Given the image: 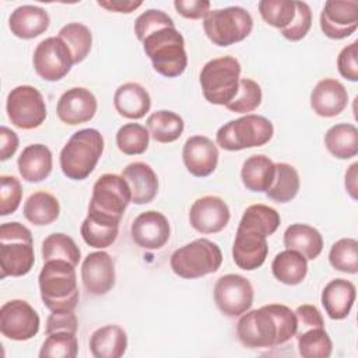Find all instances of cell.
<instances>
[{"label":"cell","instance_id":"cell-1","mask_svg":"<svg viewBox=\"0 0 358 358\" xmlns=\"http://www.w3.org/2000/svg\"><path fill=\"white\" fill-rule=\"evenodd\" d=\"M296 326L294 310L281 303H270L241 315L236 336L248 348H268L289 341Z\"/></svg>","mask_w":358,"mask_h":358},{"label":"cell","instance_id":"cell-2","mask_svg":"<svg viewBox=\"0 0 358 358\" xmlns=\"http://www.w3.org/2000/svg\"><path fill=\"white\" fill-rule=\"evenodd\" d=\"M38 284L42 302L50 312L76 309L80 299L76 266L66 260L45 262Z\"/></svg>","mask_w":358,"mask_h":358},{"label":"cell","instance_id":"cell-3","mask_svg":"<svg viewBox=\"0 0 358 358\" xmlns=\"http://www.w3.org/2000/svg\"><path fill=\"white\" fill-rule=\"evenodd\" d=\"M143 49L152 67L164 77L180 76L187 67L185 39L175 27H162L143 39Z\"/></svg>","mask_w":358,"mask_h":358},{"label":"cell","instance_id":"cell-4","mask_svg":"<svg viewBox=\"0 0 358 358\" xmlns=\"http://www.w3.org/2000/svg\"><path fill=\"white\" fill-rule=\"evenodd\" d=\"M103 152V137L96 129L76 131L60 151V168L64 176L84 180L95 169Z\"/></svg>","mask_w":358,"mask_h":358},{"label":"cell","instance_id":"cell-5","mask_svg":"<svg viewBox=\"0 0 358 358\" xmlns=\"http://www.w3.org/2000/svg\"><path fill=\"white\" fill-rule=\"evenodd\" d=\"M35 263L31 231L14 221L0 227V270L1 278L28 274Z\"/></svg>","mask_w":358,"mask_h":358},{"label":"cell","instance_id":"cell-6","mask_svg":"<svg viewBox=\"0 0 358 358\" xmlns=\"http://www.w3.org/2000/svg\"><path fill=\"white\" fill-rule=\"evenodd\" d=\"M130 203L131 192L124 178L116 173H103L94 183L88 215L119 225Z\"/></svg>","mask_w":358,"mask_h":358},{"label":"cell","instance_id":"cell-7","mask_svg":"<svg viewBox=\"0 0 358 358\" xmlns=\"http://www.w3.org/2000/svg\"><path fill=\"white\" fill-rule=\"evenodd\" d=\"M241 63L232 56L208 60L200 71V85L204 98L213 105L229 103L238 92Z\"/></svg>","mask_w":358,"mask_h":358},{"label":"cell","instance_id":"cell-8","mask_svg":"<svg viewBox=\"0 0 358 358\" xmlns=\"http://www.w3.org/2000/svg\"><path fill=\"white\" fill-rule=\"evenodd\" d=\"M222 263V253L217 243L200 238L176 249L171 255L172 271L186 280L200 278L215 273Z\"/></svg>","mask_w":358,"mask_h":358},{"label":"cell","instance_id":"cell-9","mask_svg":"<svg viewBox=\"0 0 358 358\" xmlns=\"http://www.w3.org/2000/svg\"><path fill=\"white\" fill-rule=\"evenodd\" d=\"M274 134L273 123L260 115L248 113L229 120L217 130V144L227 151H239L267 144Z\"/></svg>","mask_w":358,"mask_h":358},{"label":"cell","instance_id":"cell-10","mask_svg":"<svg viewBox=\"0 0 358 358\" xmlns=\"http://www.w3.org/2000/svg\"><path fill=\"white\" fill-rule=\"evenodd\" d=\"M207 38L217 46H231L249 36L253 29V18L248 10L239 6L210 10L203 21Z\"/></svg>","mask_w":358,"mask_h":358},{"label":"cell","instance_id":"cell-11","mask_svg":"<svg viewBox=\"0 0 358 358\" xmlns=\"http://www.w3.org/2000/svg\"><path fill=\"white\" fill-rule=\"evenodd\" d=\"M6 110L10 122L22 130L39 127L46 119V103L32 85H18L7 95Z\"/></svg>","mask_w":358,"mask_h":358},{"label":"cell","instance_id":"cell-12","mask_svg":"<svg viewBox=\"0 0 358 358\" xmlns=\"http://www.w3.org/2000/svg\"><path fill=\"white\" fill-rule=\"evenodd\" d=\"M267 236L268 234L263 228L241 220L232 246L235 264L246 271L259 268L268 253Z\"/></svg>","mask_w":358,"mask_h":358},{"label":"cell","instance_id":"cell-13","mask_svg":"<svg viewBox=\"0 0 358 358\" xmlns=\"http://www.w3.org/2000/svg\"><path fill=\"white\" fill-rule=\"evenodd\" d=\"M255 291L250 281L239 274L221 275L214 285V302L221 313L236 317L253 305Z\"/></svg>","mask_w":358,"mask_h":358},{"label":"cell","instance_id":"cell-14","mask_svg":"<svg viewBox=\"0 0 358 358\" xmlns=\"http://www.w3.org/2000/svg\"><path fill=\"white\" fill-rule=\"evenodd\" d=\"M32 63L36 74L46 81L62 80L74 64L70 49L59 36L41 41L35 48Z\"/></svg>","mask_w":358,"mask_h":358},{"label":"cell","instance_id":"cell-15","mask_svg":"<svg viewBox=\"0 0 358 358\" xmlns=\"http://www.w3.org/2000/svg\"><path fill=\"white\" fill-rule=\"evenodd\" d=\"M39 316L24 299H11L0 308V331L14 341H25L39 331Z\"/></svg>","mask_w":358,"mask_h":358},{"label":"cell","instance_id":"cell-16","mask_svg":"<svg viewBox=\"0 0 358 358\" xmlns=\"http://www.w3.org/2000/svg\"><path fill=\"white\" fill-rule=\"evenodd\" d=\"M358 28V1L327 0L320 13V29L330 39H344Z\"/></svg>","mask_w":358,"mask_h":358},{"label":"cell","instance_id":"cell-17","mask_svg":"<svg viewBox=\"0 0 358 358\" xmlns=\"http://www.w3.org/2000/svg\"><path fill=\"white\" fill-rule=\"evenodd\" d=\"M130 234L134 243L141 249L158 250L169 241L171 227L168 218L162 213L148 210L134 218Z\"/></svg>","mask_w":358,"mask_h":358},{"label":"cell","instance_id":"cell-18","mask_svg":"<svg viewBox=\"0 0 358 358\" xmlns=\"http://www.w3.org/2000/svg\"><path fill=\"white\" fill-rule=\"evenodd\" d=\"M228 204L218 196L197 199L189 211L190 225L200 234H217L229 222Z\"/></svg>","mask_w":358,"mask_h":358},{"label":"cell","instance_id":"cell-19","mask_svg":"<svg viewBox=\"0 0 358 358\" xmlns=\"http://www.w3.org/2000/svg\"><path fill=\"white\" fill-rule=\"evenodd\" d=\"M115 266L109 253L99 250L87 255L81 264V280L85 291L92 295H105L115 285Z\"/></svg>","mask_w":358,"mask_h":358},{"label":"cell","instance_id":"cell-20","mask_svg":"<svg viewBox=\"0 0 358 358\" xmlns=\"http://www.w3.org/2000/svg\"><path fill=\"white\" fill-rule=\"evenodd\" d=\"M95 95L84 87H73L62 94L57 101V117L70 126L90 122L96 113Z\"/></svg>","mask_w":358,"mask_h":358},{"label":"cell","instance_id":"cell-21","mask_svg":"<svg viewBox=\"0 0 358 358\" xmlns=\"http://www.w3.org/2000/svg\"><path fill=\"white\" fill-rule=\"evenodd\" d=\"M218 157L220 154L215 143L206 136H192L183 144V164L196 178L211 175L217 168Z\"/></svg>","mask_w":358,"mask_h":358},{"label":"cell","instance_id":"cell-22","mask_svg":"<svg viewBox=\"0 0 358 358\" xmlns=\"http://www.w3.org/2000/svg\"><path fill=\"white\" fill-rule=\"evenodd\" d=\"M348 103L345 87L336 78L320 80L310 92V108L322 117L340 115Z\"/></svg>","mask_w":358,"mask_h":358},{"label":"cell","instance_id":"cell-23","mask_svg":"<svg viewBox=\"0 0 358 358\" xmlns=\"http://www.w3.org/2000/svg\"><path fill=\"white\" fill-rule=\"evenodd\" d=\"M50 24L49 14L45 8L32 4L17 7L10 18L8 27L14 36L21 39H34L48 31Z\"/></svg>","mask_w":358,"mask_h":358},{"label":"cell","instance_id":"cell-24","mask_svg":"<svg viewBox=\"0 0 358 358\" xmlns=\"http://www.w3.org/2000/svg\"><path fill=\"white\" fill-rule=\"evenodd\" d=\"M122 176L127 182L131 192V203H151L158 193V176L154 169L141 161L131 162L122 171Z\"/></svg>","mask_w":358,"mask_h":358},{"label":"cell","instance_id":"cell-25","mask_svg":"<svg viewBox=\"0 0 358 358\" xmlns=\"http://www.w3.org/2000/svg\"><path fill=\"white\" fill-rule=\"evenodd\" d=\"M357 295L355 285L344 278H334L322 291V305L333 320L345 319L354 305Z\"/></svg>","mask_w":358,"mask_h":358},{"label":"cell","instance_id":"cell-26","mask_svg":"<svg viewBox=\"0 0 358 358\" xmlns=\"http://www.w3.org/2000/svg\"><path fill=\"white\" fill-rule=\"evenodd\" d=\"M113 105L120 116L137 120L144 117L150 110L151 98L147 90L138 83H124L115 91Z\"/></svg>","mask_w":358,"mask_h":358},{"label":"cell","instance_id":"cell-27","mask_svg":"<svg viewBox=\"0 0 358 358\" xmlns=\"http://www.w3.org/2000/svg\"><path fill=\"white\" fill-rule=\"evenodd\" d=\"M17 165L24 180L31 183L42 182L52 172V151L45 144H29L20 154Z\"/></svg>","mask_w":358,"mask_h":358},{"label":"cell","instance_id":"cell-28","mask_svg":"<svg viewBox=\"0 0 358 358\" xmlns=\"http://www.w3.org/2000/svg\"><path fill=\"white\" fill-rule=\"evenodd\" d=\"M127 348V334L117 324L96 329L90 337V351L95 358H120Z\"/></svg>","mask_w":358,"mask_h":358},{"label":"cell","instance_id":"cell-29","mask_svg":"<svg viewBox=\"0 0 358 358\" xmlns=\"http://www.w3.org/2000/svg\"><path fill=\"white\" fill-rule=\"evenodd\" d=\"M284 246L296 250L306 260H313L323 250V238L316 228L308 224H291L284 232Z\"/></svg>","mask_w":358,"mask_h":358},{"label":"cell","instance_id":"cell-30","mask_svg":"<svg viewBox=\"0 0 358 358\" xmlns=\"http://www.w3.org/2000/svg\"><path fill=\"white\" fill-rule=\"evenodd\" d=\"M275 175V164L263 154H255L246 158L241 169L243 186L250 192L266 193Z\"/></svg>","mask_w":358,"mask_h":358},{"label":"cell","instance_id":"cell-31","mask_svg":"<svg viewBox=\"0 0 358 358\" xmlns=\"http://www.w3.org/2000/svg\"><path fill=\"white\" fill-rule=\"evenodd\" d=\"M327 151L338 159H350L358 154V129L351 123L331 126L324 134Z\"/></svg>","mask_w":358,"mask_h":358},{"label":"cell","instance_id":"cell-32","mask_svg":"<svg viewBox=\"0 0 358 358\" xmlns=\"http://www.w3.org/2000/svg\"><path fill=\"white\" fill-rule=\"evenodd\" d=\"M273 275L282 284L296 285L303 281L308 273V260L296 250L280 252L271 263Z\"/></svg>","mask_w":358,"mask_h":358},{"label":"cell","instance_id":"cell-33","mask_svg":"<svg viewBox=\"0 0 358 358\" xmlns=\"http://www.w3.org/2000/svg\"><path fill=\"white\" fill-rule=\"evenodd\" d=\"M24 217L34 225L43 227L55 222L60 214L59 200L48 192H35L24 203Z\"/></svg>","mask_w":358,"mask_h":358},{"label":"cell","instance_id":"cell-34","mask_svg":"<svg viewBox=\"0 0 358 358\" xmlns=\"http://www.w3.org/2000/svg\"><path fill=\"white\" fill-rule=\"evenodd\" d=\"M301 180L295 166L287 162L275 164V175L266 196L275 203H288L299 192Z\"/></svg>","mask_w":358,"mask_h":358},{"label":"cell","instance_id":"cell-35","mask_svg":"<svg viewBox=\"0 0 358 358\" xmlns=\"http://www.w3.org/2000/svg\"><path fill=\"white\" fill-rule=\"evenodd\" d=\"M147 129L157 143H173L182 136L185 122L178 113L162 109L148 116Z\"/></svg>","mask_w":358,"mask_h":358},{"label":"cell","instance_id":"cell-36","mask_svg":"<svg viewBox=\"0 0 358 358\" xmlns=\"http://www.w3.org/2000/svg\"><path fill=\"white\" fill-rule=\"evenodd\" d=\"M298 352L303 358H327L331 355L333 343L323 327H312L295 334Z\"/></svg>","mask_w":358,"mask_h":358},{"label":"cell","instance_id":"cell-37","mask_svg":"<svg viewBox=\"0 0 358 358\" xmlns=\"http://www.w3.org/2000/svg\"><path fill=\"white\" fill-rule=\"evenodd\" d=\"M42 257L43 262L66 260L73 266H77L81 259V252L73 238L66 234L56 232L45 238L42 242Z\"/></svg>","mask_w":358,"mask_h":358},{"label":"cell","instance_id":"cell-38","mask_svg":"<svg viewBox=\"0 0 358 358\" xmlns=\"http://www.w3.org/2000/svg\"><path fill=\"white\" fill-rule=\"evenodd\" d=\"M71 52L74 64L81 63L90 53L92 45V34L90 28L81 22H70L64 25L57 35Z\"/></svg>","mask_w":358,"mask_h":358},{"label":"cell","instance_id":"cell-39","mask_svg":"<svg viewBox=\"0 0 358 358\" xmlns=\"http://www.w3.org/2000/svg\"><path fill=\"white\" fill-rule=\"evenodd\" d=\"M80 232L87 245L96 249H105L116 241L119 225L87 215L81 224Z\"/></svg>","mask_w":358,"mask_h":358},{"label":"cell","instance_id":"cell-40","mask_svg":"<svg viewBox=\"0 0 358 358\" xmlns=\"http://www.w3.org/2000/svg\"><path fill=\"white\" fill-rule=\"evenodd\" d=\"M150 143L148 129L140 123H126L116 133V145L126 155L145 152Z\"/></svg>","mask_w":358,"mask_h":358},{"label":"cell","instance_id":"cell-41","mask_svg":"<svg viewBox=\"0 0 358 358\" xmlns=\"http://www.w3.org/2000/svg\"><path fill=\"white\" fill-rule=\"evenodd\" d=\"M329 262L333 268L341 273H358V242L354 238H341L329 252Z\"/></svg>","mask_w":358,"mask_h":358},{"label":"cell","instance_id":"cell-42","mask_svg":"<svg viewBox=\"0 0 358 358\" xmlns=\"http://www.w3.org/2000/svg\"><path fill=\"white\" fill-rule=\"evenodd\" d=\"M77 354L78 341L76 333L71 331H55L48 334L39 351L41 358H76Z\"/></svg>","mask_w":358,"mask_h":358},{"label":"cell","instance_id":"cell-43","mask_svg":"<svg viewBox=\"0 0 358 358\" xmlns=\"http://www.w3.org/2000/svg\"><path fill=\"white\" fill-rule=\"evenodd\" d=\"M257 7L262 18L280 31L288 27L295 17V1L292 0H262Z\"/></svg>","mask_w":358,"mask_h":358},{"label":"cell","instance_id":"cell-44","mask_svg":"<svg viewBox=\"0 0 358 358\" xmlns=\"http://www.w3.org/2000/svg\"><path fill=\"white\" fill-rule=\"evenodd\" d=\"M262 102V88L252 78H241L239 88L234 99L225 108L235 113H249L257 109Z\"/></svg>","mask_w":358,"mask_h":358},{"label":"cell","instance_id":"cell-45","mask_svg":"<svg viewBox=\"0 0 358 358\" xmlns=\"http://www.w3.org/2000/svg\"><path fill=\"white\" fill-rule=\"evenodd\" d=\"M22 199V187L15 176L0 178V215L6 217L17 211Z\"/></svg>","mask_w":358,"mask_h":358},{"label":"cell","instance_id":"cell-46","mask_svg":"<svg viewBox=\"0 0 358 358\" xmlns=\"http://www.w3.org/2000/svg\"><path fill=\"white\" fill-rule=\"evenodd\" d=\"M312 27V11L308 3L305 1H295V17L292 22L281 29V35L292 42L301 41L306 36Z\"/></svg>","mask_w":358,"mask_h":358},{"label":"cell","instance_id":"cell-47","mask_svg":"<svg viewBox=\"0 0 358 358\" xmlns=\"http://www.w3.org/2000/svg\"><path fill=\"white\" fill-rule=\"evenodd\" d=\"M162 27H175L173 20L164 11L150 8L141 13L134 21V34L140 42L152 31Z\"/></svg>","mask_w":358,"mask_h":358},{"label":"cell","instance_id":"cell-48","mask_svg":"<svg viewBox=\"0 0 358 358\" xmlns=\"http://www.w3.org/2000/svg\"><path fill=\"white\" fill-rule=\"evenodd\" d=\"M358 42L354 41L352 43L347 45L341 49V52L337 56V69L338 73L348 81H358Z\"/></svg>","mask_w":358,"mask_h":358},{"label":"cell","instance_id":"cell-49","mask_svg":"<svg viewBox=\"0 0 358 358\" xmlns=\"http://www.w3.org/2000/svg\"><path fill=\"white\" fill-rule=\"evenodd\" d=\"M78 320L74 310L67 312H52L46 320V334L55 331H71L77 333Z\"/></svg>","mask_w":358,"mask_h":358},{"label":"cell","instance_id":"cell-50","mask_svg":"<svg viewBox=\"0 0 358 358\" xmlns=\"http://www.w3.org/2000/svg\"><path fill=\"white\" fill-rule=\"evenodd\" d=\"M173 7L185 18L200 20L207 17L211 3L208 0H175Z\"/></svg>","mask_w":358,"mask_h":358},{"label":"cell","instance_id":"cell-51","mask_svg":"<svg viewBox=\"0 0 358 358\" xmlns=\"http://www.w3.org/2000/svg\"><path fill=\"white\" fill-rule=\"evenodd\" d=\"M295 315H296V323H298L296 333L303 331L306 329L323 327L324 326V320L322 317V313L315 305H309V303L301 305V306L296 308Z\"/></svg>","mask_w":358,"mask_h":358},{"label":"cell","instance_id":"cell-52","mask_svg":"<svg viewBox=\"0 0 358 358\" xmlns=\"http://www.w3.org/2000/svg\"><path fill=\"white\" fill-rule=\"evenodd\" d=\"M0 159L7 161L10 157H13L18 148V136L11 129L1 126L0 127Z\"/></svg>","mask_w":358,"mask_h":358},{"label":"cell","instance_id":"cell-53","mask_svg":"<svg viewBox=\"0 0 358 358\" xmlns=\"http://www.w3.org/2000/svg\"><path fill=\"white\" fill-rule=\"evenodd\" d=\"M96 4L102 8H106L108 11H113V13H124V14H130L133 13L136 8H138L143 1H130V0H99L96 1Z\"/></svg>","mask_w":358,"mask_h":358},{"label":"cell","instance_id":"cell-54","mask_svg":"<svg viewBox=\"0 0 358 358\" xmlns=\"http://www.w3.org/2000/svg\"><path fill=\"white\" fill-rule=\"evenodd\" d=\"M357 169H358V162H354L345 172V189L354 200H357V178H358Z\"/></svg>","mask_w":358,"mask_h":358}]
</instances>
